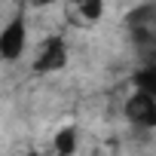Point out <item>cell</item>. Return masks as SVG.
I'll return each instance as SVG.
<instances>
[{"label":"cell","instance_id":"cell-1","mask_svg":"<svg viewBox=\"0 0 156 156\" xmlns=\"http://www.w3.org/2000/svg\"><path fill=\"white\" fill-rule=\"evenodd\" d=\"M122 113H126V119H129L132 126H138V129H156V98H153L150 92L135 89V92L126 98Z\"/></svg>","mask_w":156,"mask_h":156},{"label":"cell","instance_id":"cell-5","mask_svg":"<svg viewBox=\"0 0 156 156\" xmlns=\"http://www.w3.org/2000/svg\"><path fill=\"white\" fill-rule=\"evenodd\" d=\"M70 9L80 16L83 22H98L104 16V0H70Z\"/></svg>","mask_w":156,"mask_h":156},{"label":"cell","instance_id":"cell-4","mask_svg":"<svg viewBox=\"0 0 156 156\" xmlns=\"http://www.w3.org/2000/svg\"><path fill=\"white\" fill-rule=\"evenodd\" d=\"M76 144H80L76 129H73V126H64V129L55 132V138H52V156H73V153H76Z\"/></svg>","mask_w":156,"mask_h":156},{"label":"cell","instance_id":"cell-6","mask_svg":"<svg viewBox=\"0 0 156 156\" xmlns=\"http://www.w3.org/2000/svg\"><path fill=\"white\" fill-rule=\"evenodd\" d=\"M135 89L150 92V95L156 98V58H150L147 64L138 67V73H135Z\"/></svg>","mask_w":156,"mask_h":156},{"label":"cell","instance_id":"cell-2","mask_svg":"<svg viewBox=\"0 0 156 156\" xmlns=\"http://www.w3.org/2000/svg\"><path fill=\"white\" fill-rule=\"evenodd\" d=\"M25 40H28L25 16H12L0 31V55H3V61H19L25 55Z\"/></svg>","mask_w":156,"mask_h":156},{"label":"cell","instance_id":"cell-7","mask_svg":"<svg viewBox=\"0 0 156 156\" xmlns=\"http://www.w3.org/2000/svg\"><path fill=\"white\" fill-rule=\"evenodd\" d=\"M31 6H52V3H58V0H28Z\"/></svg>","mask_w":156,"mask_h":156},{"label":"cell","instance_id":"cell-3","mask_svg":"<svg viewBox=\"0 0 156 156\" xmlns=\"http://www.w3.org/2000/svg\"><path fill=\"white\" fill-rule=\"evenodd\" d=\"M67 55H70V52H67V43H64L61 37H49V40L43 43L37 61H34V70H37V73H58V70L67 67Z\"/></svg>","mask_w":156,"mask_h":156}]
</instances>
